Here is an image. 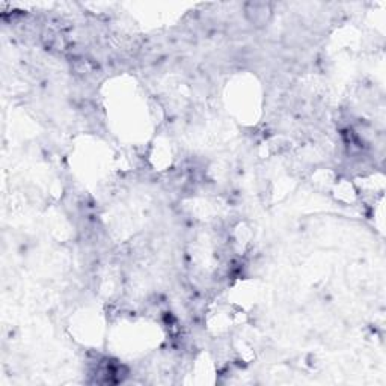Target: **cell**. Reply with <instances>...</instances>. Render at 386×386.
I'll return each instance as SVG.
<instances>
[{"label": "cell", "mask_w": 386, "mask_h": 386, "mask_svg": "<svg viewBox=\"0 0 386 386\" xmlns=\"http://www.w3.org/2000/svg\"><path fill=\"white\" fill-rule=\"evenodd\" d=\"M248 21L257 28L267 26V23L272 19V5L266 2H248L243 6Z\"/></svg>", "instance_id": "6da1fadb"}]
</instances>
